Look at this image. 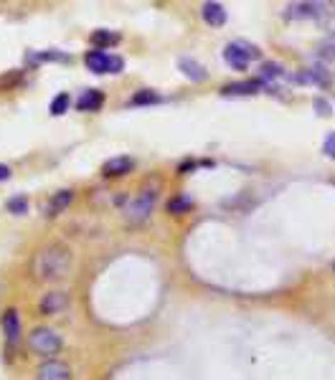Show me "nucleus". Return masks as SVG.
I'll use <instances>...</instances> for the list:
<instances>
[{
    "label": "nucleus",
    "instance_id": "obj_11",
    "mask_svg": "<svg viewBox=\"0 0 335 380\" xmlns=\"http://www.w3.org/2000/svg\"><path fill=\"white\" fill-rule=\"evenodd\" d=\"M105 104V92L99 89H84L79 99H76V110L79 112H97Z\"/></svg>",
    "mask_w": 335,
    "mask_h": 380
},
{
    "label": "nucleus",
    "instance_id": "obj_12",
    "mask_svg": "<svg viewBox=\"0 0 335 380\" xmlns=\"http://www.w3.org/2000/svg\"><path fill=\"white\" fill-rule=\"evenodd\" d=\"M178 69H180V74H183L186 79H191V81H203L206 76H209L206 66L198 64V61L191 59V56H180V59H178Z\"/></svg>",
    "mask_w": 335,
    "mask_h": 380
},
{
    "label": "nucleus",
    "instance_id": "obj_24",
    "mask_svg": "<svg viewBox=\"0 0 335 380\" xmlns=\"http://www.w3.org/2000/svg\"><path fill=\"white\" fill-rule=\"evenodd\" d=\"M23 81V71H8L6 76H3V79H0V89H13V87H18V84H21Z\"/></svg>",
    "mask_w": 335,
    "mask_h": 380
},
{
    "label": "nucleus",
    "instance_id": "obj_10",
    "mask_svg": "<svg viewBox=\"0 0 335 380\" xmlns=\"http://www.w3.org/2000/svg\"><path fill=\"white\" fill-rule=\"evenodd\" d=\"M132 168H135L132 157L119 155V157H112V160H107L105 165H102V175L105 178H119V175H127Z\"/></svg>",
    "mask_w": 335,
    "mask_h": 380
},
{
    "label": "nucleus",
    "instance_id": "obj_27",
    "mask_svg": "<svg viewBox=\"0 0 335 380\" xmlns=\"http://www.w3.org/2000/svg\"><path fill=\"white\" fill-rule=\"evenodd\" d=\"M8 178H10V168H8V165H0V183L8 180Z\"/></svg>",
    "mask_w": 335,
    "mask_h": 380
},
{
    "label": "nucleus",
    "instance_id": "obj_23",
    "mask_svg": "<svg viewBox=\"0 0 335 380\" xmlns=\"http://www.w3.org/2000/svg\"><path fill=\"white\" fill-rule=\"evenodd\" d=\"M8 211L13 213V216H23V213L28 211V200H26V196L10 198V200H8Z\"/></svg>",
    "mask_w": 335,
    "mask_h": 380
},
{
    "label": "nucleus",
    "instance_id": "obj_6",
    "mask_svg": "<svg viewBox=\"0 0 335 380\" xmlns=\"http://www.w3.org/2000/svg\"><path fill=\"white\" fill-rule=\"evenodd\" d=\"M325 3H290L284 8V18L287 21H310V18H320L325 13Z\"/></svg>",
    "mask_w": 335,
    "mask_h": 380
},
{
    "label": "nucleus",
    "instance_id": "obj_16",
    "mask_svg": "<svg viewBox=\"0 0 335 380\" xmlns=\"http://www.w3.org/2000/svg\"><path fill=\"white\" fill-rule=\"evenodd\" d=\"M261 81H234L221 89V94H257Z\"/></svg>",
    "mask_w": 335,
    "mask_h": 380
},
{
    "label": "nucleus",
    "instance_id": "obj_8",
    "mask_svg": "<svg viewBox=\"0 0 335 380\" xmlns=\"http://www.w3.org/2000/svg\"><path fill=\"white\" fill-rule=\"evenodd\" d=\"M36 378L38 380H71V368L67 363H44V365L36 370Z\"/></svg>",
    "mask_w": 335,
    "mask_h": 380
},
{
    "label": "nucleus",
    "instance_id": "obj_4",
    "mask_svg": "<svg viewBox=\"0 0 335 380\" xmlns=\"http://www.w3.org/2000/svg\"><path fill=\"white\" fill-rule=\"evenodd\" d=\"M28 347L41 358H49V355H56L61 350V337L56 335V329L51 327H36L31 329L28 335Z\"/></svg>",
    "mask_w": 335,
    "mask_h": 380
},
{
    "label": "nucleus",
    "instance_id": "obj_15",
    "mask_svg": "<svg viewBox=\"0 0 335 380\" xmlns=\"http://www.w3.org/2000/svg\"><path fill=\"white\" fill-rule=\"evenodd\" d=\"M295 81H302V84H318V87H325L330 81L328 71L323 66H310V69H302V71L295 76Z\"/></svg>",
    "mask_w": 335,
    "mask_h": 380
},
{
    "label": "nucleus",
    "instance_id": "obj_5",
    "mask_svg": "<svg viewBox=\"0 0 335 380\" xmlns=\"http://www.w3.org/2000/svg\"><path fill=\"white\" fill-rule=\"evenodd\" d=\"M84 64H87V69L94 74H119L122 69H125L122 56H112V53H107L105 49L89 51L87 56H84Z\"/></svg>",
    "mask_w": 335,
    "mask_h": 380
},
{
    "label": "nucleus",
    "instance_id": "obj_9",
    "mask_svg": "<svg viewBox=\"0 0 335 380\" xmlns=\"http://www.w3.org/2000/svg\"><path fill=\"white\" fill-rule=\"evenodd\" d=\"M71 198H74V190H59V193H53L49 200L44 203V216H49V218H53V216H59V213H64V208H67L69 203H71Z\"/></svg>",
    "mask_w": 335,
    "mask_h": 380
},
{
    "label": "nucleus",
    "instance_id": "obj_13",
    "mask_svg": "<svg viewBox=\"0 0 335 380\" xmlns=\"http://www.w3.org/2000/svg\"><path fill=\"white\" fill-rule=\"evenodd\" d=\"M69 304V294L67 292H49L44 294V300H41V312L44 315H56V312H61V309Z\"/></svg>",
    "mask_w": 335,
    "mask_h": 380
},
{
    "label": "nucleus",
    "instance_id": "obj_21",
    "mask_svg": "<svg viewBox=\"0 0 335 380\" xmlns=\"http://www.w3.org/2000/svg\"><path fill=\"white\" fill-rule=\"evenodd\" d=\"M69 104H71V96H69L67 92H61V94L53 96V102H51V107H49V112H51L53 117H61V114L69 110Z\"/></svg>",
    "mask_w": 335,
    "mask_h": 380
},
{
    "label": "nucleus",
    "instance_id": "obj_18",
    "mask_svg": "<svg viewBox=\"0 0 335 380\" xmlns=\"http://www.w3.org/2000/svg\"><path fill=\"white\" fill-rule=\"evenodd\" d=\"M284 74L282 64H277V61H264V64L259 66V81L264 84V81H272V79H280Z\"/></svg>",
    "mask_w": 335,
    "mask_h": 380
},
{
    "label": "nucleus",
    "instance_id": "obj_28",
    "mask_svg": "<svg viewBox=\"0 0 335 380\" xmlns=\"http://www.w3.org/2000/svg\"><path fill=\"white\" fill-rule=\"evenodd\" d=\"M333 41H335V36H333Z\"/></svg>",
    "mask_w": 335,
    "mask_h": 380
},
{
    "label": "nucleus",
    "instance_id": "obj_17",
    "mask_svg": "<svg viewBox=\"0 0 335 380\" xmlns=\"http://www.w3.org/2000/svg\"><path fill=\"white\" fill-rule=\"evenodd\" d=\"M194 208V200L186 196V193H180V196L171 198L168 200V213H173V216H180V213H188Z\"/></svg>",
    "mask_w": 335,
    "mask_h": 380
},
{
    "label": "nucleus",
    "instance_id": "obj_19",
    "mask_svg": "<svg viewBox=\"0 0 335 380\" xmlns=\"http://www.w3.org/2000/svg\"><path fill=\"white\" fill-rule=\"evenodd\" d=\"M89 41L94 46H105V49H110V46L119 44V33H114V31H94Z\"/></svg>",
    "mask_w": 335,
    "mask_h": 380
},
{
    "label": "nucleus",
    "instance_id": "obj_7",
    "mask_svg": "<svg viewBox=\"0 0 335 380\" xmlns=\"http://www.w3.org/2000/svg\"><path fill=\"white\" fill-rule=\"evenodd\" d=\"M0 325H3V335H6L8 345H15L21 340V317H18V309H6L0 315Z\"/></svg>",
    "mask_w": 335,
    "mask_h": 380
},
{
    "label": "nucleus",
    "instance_id": "obj_26",
    "mask_svg": "<svg viewBox=\"0 0 335 380\" xmlns=\"http://www.w3.org/2000/svg\"><path fill=\"white\" fill-rule=\"evenodd\" d=\"M323 153L328 155L330 160H335V132H330L328 137H325V142H323Z\"/></svg>",
    "mask_w": 335,
    "mask_h": 380
},
{
    "label": "nucleus",
    "instance_id": "obj_22",
    "mask_svg": "<svg viewBox=\"0 0 335 380\" xmlns=\"http://www.w3.org/2000/svg\"><path fill=\"white\" fill-rule=\"evenodd\" d=\"M67 61L69 56L67 53H61V51H41V53H28V61L31 64H36V61Z\"/></svg>",
    "mask_w": 335,
    "mask_h": 380
},
{
    "label": "nucleus",
    "instance_id": "obj_1",
    "mask_svg": "<svg viewBox=\"0 0 335 380\" xmlns=\"http://www.w3.org/2000/svg\"><path fill=\"white\" fill-rule=\"evenodd\" d=\"M71 261L74 256L64 243H46L44 249H38L33 261H31V274L38 282H56L64 279L71 271Z\"/></svg>",
    "mask_w": 335,
    "mask_h": 380
},
{
    "label": "nucleus",
    "instance_id": "obj_14",
    "mask_svg": "<svg viewBox=\"0 0 335 380\" xmlns=\"http://www.w3.org/2000/svg\"><path fill=\"white\" fill-rule=\"evenodd\" d=\"M201 15L203 21L209 23V26H214V28H218V26H223L226 23V8L221 6V3H203L201 6Z\"/></svg>",
    "mask_w": 335,
    "mask_h": 380
},
{
    "label": "nucleus",
    "instance_id": "obj_20",
    "mask_svg": "<svg viewBox=\"0 0 335 380\" xmlns=\"http://www.w3.org/2000/svg\"><path fill=\"white\" fill-rule=\"evenodd\" d=\"M163 102V96L153 92V89H140V92H135L132 96V104L135 107H142V104H160Z\"/></svg>",
    "mask_w": 335,
    "mask_h": 380
},
{
    "label": "nucleus",
    "instance_id": "obj_25",
    "mask_svg": "<svg viewBox=\"0 0 335 380\" xmlns=\"http://www.w3.org/2000/svg\"><path fill=\"white\" fill-rule=\"evenodd\" d=\"M318 53H320V59L335 61V41H333V38H328V41H323L320 49H318Z\"/></svg>",
    "mask_w": 335,
    "mask_h": 380
},
{
    "label": "nucleus",
    "instance_id": "obj_2",
    "mask_svg": "<svg viewBox=\"0 0 335 380\" xmlns=\"http://www.w3.org/2000/svg\"><path fill=\"white\" fill-rule=\"evenodd\" d=\"M261 51L257 49L254 44H246V41H234L223 49V61L231 66V69H237V71H246L249 64L254 59H259Z\"/></svg>",
    "mask_w": 335,
    "mask_h": 380
},
{
    "label": "nucleus",
    "instance_id": "obj_3",
    "mask_svg": "<svg viewBox=\"0 0 335 380\" xmlns=\"http://www.w3.org/2000/svg\"><path fill=\"white\" fill-rule=\"evenodd\" d=\"M155 198H157V188H148V185H145V188L127 203L125 218L130 221V223H142V221H148V216L153 213V205H155Z\"/></svg>",
    "mask_w": 335,
    "mask_h": 380
}]
</instances>
